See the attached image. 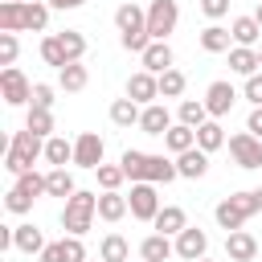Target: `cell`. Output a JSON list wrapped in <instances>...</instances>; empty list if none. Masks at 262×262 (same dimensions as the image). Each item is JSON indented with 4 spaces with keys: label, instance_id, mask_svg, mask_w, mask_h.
Wrapping results in <instances>:
<instances>
[{
    "label": "cell",
    "instance_id": "6da1fadb",
    "mask_svg": "<svg viewBox=\"0 0 262 262\" xmlns=\"http://www.w3.org/2000/svg\"><path fill=\"white\" fill-rule=\"evenodd\" d=\"M94 217H98V192H90V188H78L61 205V229L74 237H86L94 229Z\"/></svg>",
    "mask_w": 262,
    "mask_h": 262
},
{
    "label": "cell",
    "instance_id": "7a4b0ae2",
    "mask_svg": "<svg viewBox=\"0 0 262 262\" xmlns=\"http://www.w3.org/2000/svg\"><path fill=\"white\" fill-rule=\"evenodd\" d=\"M37 160H45V139L33 135L29 127H25V131H12L8 147H4V168H8L12 176H20V172H29Z\"/></svg>",
    "mask_w": 262,
    "mask_h": 262
},
{
    "label": "cell",
    "instance_id": "3957f363",
    "mask_svg": "<svg viewBox=\"0 0 262 262\" xmlns=\"http://www.w3.org/2000/svg\"><path fill=\"white\" fill-rule=\"evenodd\" d=\"M37 196H49V188H45V172L29 168V172H20V176L12 180V188L4 192V209H8L12 217H20V213H29V209H33V201H37Z\"/></svg>",
    "mask_w": 262,
    "mask_h": 262
},
{
    "label": "cell",
    "instance_id": "277c9868",
    "mask_svg": "<svg viewBox=\"0 0 262 262\" xmlns=\"http://www.w3.org/2000/svg\"><path fill=\"white\" fill-rule=\"evenodd\" d=\"M254 213H258L254 188H250V192H229V196H221V201H217V209H213V217H217V225H221L225 233L246 229V221H250Z\"/></svg>",
    "mask_w": 262,
    "mask_h": 262
},
{
    "label": "cell",
    "instance_id": "5b68a950",
    "mask_svg": "<svg viewBox=\"0 0 262 262\" xmlns=\"http://www.w3.org/2000/svg\"><path fill=\"white\" fill-rule=\"evenodd\" d=\"M176 25H180L176 0H151L147 4V33H151V41H168V33H176Z\"/></svg>",
    "mask_w": 262,
    "mask_h": 262
},
{
    "label": "cell",
    "instance_id": "8992f818",
    "mask_svg": "<svg viewBox=\"0 0 262 262\" xmlns=\"http://www.w3.org/2000/svg\"><path fill=\"white\" fill-rule=\"evenodd\" d=\"M0 98H4V106H29L33 102V82L16 66H4L0 70Z\"/></svg>",
    "mask_w": 262,
    "mask_h": 262
},
{
    "label": "cell",
    "instance_id": "52a82bcc",
    "mask_svg": "<svg viewBox=\"0 0 262 262\" xmlns=\"http://www.w3.org/2000/svg\"><path fill=\"white\" fill-rule=\"evenodd\" d=\"M225 147H229V156H233V164H237V168H246V172L262 168V139H258V135L237 131V135H229V139H225Z\"/></svg>",
    "mask_w": 262,
    "mask_h": 262
},
{
    "label": "cell",
    "instance_id": "ba28073f",
    "mask_svg": "<svg viewBox=\"0 0 262 262\" xmlns=\"http://www.w3.org/2000/svg\"><path fill=\"white\" fill-rule=\"evenodd\" d=\"M127 205H131V217H135V221H156V213L164 209V205H160V192H156L151 180H135Z\"/></svg>",
    "mask_w": 262,
    "mask_h": 262
},
{
    "label": "cell",
    "instance_id": "9c48e42d",
    "mask_svg": "<svg viewBox=\"0 0 262 262\" xmlns=\"http://www.w3.org/2000/svg\"><path fill=\"white\" fill-rule=\"evenodd\" d=\"M102 156H106V143H102L98 131H82V135L74 139V164H78V168L94 172V168L102 164Z\"/></svg>",
    "mask_w": 262,
    "mask_h": 262
},
{
    "label": "cell",
    "instance_id": "30bf717a",
    "mask_svg": "<svg viewBox=\"0 0 262 262\" xmlns=\"http://www.w3.org/2000/svg\"><path fill=\"white\" fill-rule=\"evenodd\" d=\"M172 242H176V258H184V262H196V258L209 254V233L201 225H184Z\"/></svg>",
    "mask_w": 262,
    "mask_h": 262
},
{
    "label": "cell",
    "instance_id": "8fae6325",
    "mask_svg": "<svg viewBox=\"0 0 262 262\" xmlns=\"http://www.w3.org/2000/svg\"><path fill=\"white\" fill-rule=\"evenodd\" d=\"M233 102H237V90H233V82H225V78L209 82V90H205V106H209V119H225V115L233 111Z\"/></svg>",
    "mask_w": 262,
    "mask_h": 262
},
{
    "label": "cell",
    "instance_id": "7c38bea8",
    "mask_svg": "<svg viewBox=\"0 0 262 262\" xmlns=\"http://www.w3.org/2000/svg\"><path fill=\"white\" fill-rule=\"evenodd\" d=\"M127 98H135L139 106L160 102V74H151V70H135V74L127 78Z\"/></svg>",
    "mask_w": 262,
    "mask_h": 262
},
{
    "label": "cell",
    "instance_id": "4fadbf2b",
    "mask_svg": "<svg viewBox=\"0 0 262 262\" xmlns=\"http://www.w3.org/2000/svg\"><path fill=\"white\" fill-rule=\"evenodd\" d=\"M225 258H229V262H254V258H258V237H254L250 229L225 233Z\"/></svg>",
    "mask_w": 262,
    "mask_h": 262
},
{
    "label": "cell",
    "instance_id": "5bb4252c",
    "mask_svg": "<svg viewBox=\"0 0 262 262\" xmlns=\"http://www.w3.org/2000/svg\"><path fill=\"white\" fill-rule=\"evenodd\" d=\"M115 29H119V37L123 33H147V8H139L135 0L119 4L115 8Z\"/></svg>",
    "mask_w": 262,
    "mask_h": 262
},
{
    "label": "cell",
    "instance_id": "9a60e30c",
    "mask_svg": "<svg viewBox=\"0 0 262 262\" xmlns=\"http://www.w3.org/2000/svg\"><path fill=\"white\" fill-rule=\"evenodd\" d=\"M196 41H201L205 53H229V49H233V33H229L225 25H217V20L205 25V29L196 33Z\"/></svg>",
    "mask_w": 262,
    "mask_h": 262
},
{
    "label": "cell",
    "instance_id": "2e32d148",
    "mask_svg": "<svg viewBox=\"0 0 262 262\" xmlns=\"http://www.w3.org/2000/svg\"><path fill=\"white\" fill-rule=\"evenodd\" d=\"M139 61H143V70L164 74V70H172V66H176V53H172V45H168V41H151V45L139 53Z\"/></svg>",
    "mask_w": 262,
    "mask_h": 262
},
{
    "label": "cell",
    "instance_id": "e0dca14e",
    "mask_svg": "<svg viewBox=\"0 0 262 262\" xmlns=\"http://www.w3.org/2000/svg\"><path fill=\"white\" fill-rule=\"evenodd\" d=\"M168 127H172V111H168L164 102H147L143 115H139V131H143V135H164Z\"/></svg>",
    "mask_w": 262,
    "mask_h": 262
},
{
    "label": "cell",
    "instance_id": "ac0fdd59",
    "mask_svg": "<svg viewBox=\"0 0 262 262\" xmlns=\"http://www.w3.org/2000/svg\"><path fill=\"white\" fill-rule=\"evenodd\" d=\"M176 254V242L168 237V233H147L143 242H139V258L143 262H168Z\"/></svg>",
    "mask_w": 262,
    "mask_h": 262
},
{
    "label": "cell",
    "instance_id": "d6986e66",
    "mask_svg": "<svg viewBox=\"0 0 262 262\" xmlns=\"http://www.w3.org/2000/svg\"><path fill=\"white\" fill-rule=\"evenodd\" d=\"M176 168H180L184 180H201V176L209 172V151H205V147H188V151L176 156Z\"/></svg>",
    "mask_w": 262,
    "mask_h": 262
},
{
    "label": "cell",
    "instance_id": "ffe728a7",
    "mask_svg": "<svg viewBox=\"0 0 262 262\" xmlns=\"http://www.w3.org/2000/svg\"><path fill=\"white\" fill-rule=\"evenodd\" d=\"M127 213H131V205H127V196H123V192H98V221L119 225Z\"/></svg>",
    "mask_w": 262,
    "mask_h": 262
},
{
    "label": "cell",
    "instance_id": "44dd1931",
    "mask_svg": "<svg viewBox=\"0 0 262 262\" xmlns=\"http://www.w3.org/2000/svg\"><path fill=\"white\" fill-rule=\"evenodd\" d=\"M12 237H16V250L20 254H41L49 242H45V233L33 225V221H20V225H12Z\"/></svg>",
    "mask_w": 262,
    "mask_h": 262
},
{
    "label": "cell",
    "instance_id": "7402d4cb",
    "mask_svg": "<svg viewBox=\"0 0 262 262\" xmlns=\"http://www.w3.org/2000/svg\"><path fill=\"white\" fill-rule=\"evenodd\" d=\"M229 70H233L237 78L258 74V70H262V66H258V49H254V45H233V49H229Z\"/></svg>",
    "mask_w": 262,
    "mask_h": 262
},
{
    "label": "cell",
    "instance_id": "603a6c76",
    "mask_svg": "<svg viewBox=\"0 0 262 262\" xmlns=\"http://www.w3.org/2000/svg\"><path fill=\"white\" fill-rule=\"evenodd\" d=\"M164 147L172 151V156H180V151H188V147H196V127H184V123H172L164 135Z\"/></svg>",
    "mask_w": 262,
    "mask_h": 262
},
{
    "label": "cell",
    "instance_id": "cb8c5ba5",
    "mask_svg": "<svg viewBox=\"0 0 262 262\" xmlns=\"http://www.w3.org/2000/svg\"><path fill=\"white\" fill-rule=\"evenodd\" d=\"M151 225H156V233H168V237H176V233L188 225V213H184L180 205H164V209L156 213V221H151Z\"/></svg>",
    "mask_w": 262,
    "mask_h": 262
},
{
    "label": "cell",
    "instance_id": "d4e9b609",
    "mask_svg": "<svg viewBox=\"0 0 262 262\" xmlns=\"http://www.w3.org/2000/svg\"><path fill=\"white\" fill-rule=\"evenodd\" d=\"M86 82H90V70H86L82 61H70V66H61V70H57V86H61L66 94L86 90Z\"/></svg>",
    "mask_w": 262,
    "mask_h": 262
},
{
    "label": "cell",
    "instance_id": "484cf974",
    "mask_svg": "<svg viewBox=\"0 0 262 262\" xmlns=\"http://www.w3.org/2000/svg\"><path fill=\"white\" fill-rule=\"evenodd\" d=\"M139 115H143V106L135 98H127V94L111 102V123L115 127H139Z\"/></svg>",
    "mask_w": 262,
    "mask_h": 262
},
{
    "label": "cell",
    "instance_id": "4316f807",
    "mask_svg": "<svg viewBox=\"0 0 262 262\" xmlns=\"http://www.w3.org/2000/svg\"><path fill=\"white\" fill-rule=\"evenodd\" d=\"M196 147H205L209 156L225 147V127H221V119H205V123L196 127Z\"/></svg>",
    "mask_w": 262,
    "mask_h": 262
},
{
    "label": "cell",
    "instance_id": "83f0119b",
    "mask_svg": "<svg viewBox=\"0 0 262 262\" xmlns=\"http://www.w3.org/2000/svg\"><path fill=\"white\" fill-rule=\"evenodd\" d=\"M45 188H49V196H61V201H70V196L78 192L70 168H49V172H45Z\"/></svg>",
    "mask_w": 262,
    "mask_h": 262
},
{
    "label": "cell",
    "instance_id": "f1b7e54d",
    "mask_svg": "<svg viewBox=\"0 0 262 262\" xmlns=\"http://www.w3.org/2000/svg\"><path fill=\"white\" fill-rule=\"evenodd\" d=\"M229 33H233V45H254V49H258L262 25H258L254 12H250V16H233V20H229Z\"/></svg>",
    "mask_w": 262,
    "mask_h": 262
},
{
    "label": "cell",
    "instance_id": "f546056e",
    "mask_svg": "<svg viewBox=\"0 0 262 262\" xmlns=\"http://www.w3.org/2000/svg\"><path fill=\"white\" fill-rule=\"evenodd\" d=\"M0 33H25V0H0Z\"/></svg>",
    "mask_w": 262,
    "mask_h": 262
},
{
    "label": "cell",
    "instance_id": "4dcf8cb0",
    "mask_svg": "<svg viewBox=\"0 0 262 262\" xmlns=\"http://www.w3.org/2000/svg\"><path fill=\"white\" fill-rule=\"evenodd\" d=\"M45 164H53V168L74 164V143H70L66 135H49V139H45Z\"/></svg>",
    "mask_w": 262,
    "mask_h": 262
},
{
    "label": "cell",
    "instance_id": "1f68e13d",
    "mask_svg": "<svg viewBox=\"0 0 262 262\" xmlns=\"http://www.w3.org/2000/svg\"><path fill=\"white\" fill-rule=\"evenodd\" d=\"M176 176H180L176 160H168V156H151V151H147V180H151V184H172Z\"/></svg>",
    "mask_w": 262,
    "mask_h": 262
},
{
    "label": "cell",
    "instance_id": "d6a6232c",
    "mask_svg": "<svg viewBox=\"0 0 262 262\" xmlns=\"http://www.w3.org/2000/svg\"><path fill=\"white\" fill-rule=\"evenodd\" d=\"M98 258H102V262H127V258H131V242H127L123 233H106V237L98 242Z\"/></svg>",
    "mask_w": 262,
    "mask_h": 262
},
{
    "label": "cell",
    "instance_id": "836d02e7",
    "mask_svg": "<svg viewBox=\"0 0 262 262\" xmlns=\"http://www.w3.org/2000/svg\"><path fill=\"white\" fill-rule=\"evenodd\" d=\"M205 119H209L205 98H180V106H176V123H184V127H201Z\"/></svg>",
    "mask_w": 262,
    "mask_h": 262
},
{
    "label": "cell",
    "instance_id": "e575fe53",
    "mask_svg": "<svg viewBox=\"0 0 262 262\" xmlns=\"http://www.w3.org/2000/svg\"><path fill=\"white\" fill-rule=\"evenodd\" d=\"M49 4H41V0H25V33H45L49 29Z\"/></svg>",
    "mask_w": 262,
    "mask_h": 262
},
{
    "label": "cell",
    "instance_id": "d590c367",
    "mask_svg": "<svg viewBox=\"0 0 262 262\" xmlns=\"http://www.w3.org/2000/svg\"><path fill=\"white\" fill-rule=\"evenodd\" d=\"M25 127H29L33 135L49 139V135H53V111H49V106H29V115H25Z\"/></svg>",
    "mask_w": 262,
    "mask_h": 262
},
{
    "label": "cell",
    "instance_id": "8d00e7d4",
    "mask_svg": "<svg viewBox=\"0 0 262 262\" xmlns=\"http://www.w3.org/2000/svg\"><path fill=\"white\" fill-rule=\"evenodd\" d=\"M119 164H123V172H127V180H131V184H135V180H147V151L127 147V151L119 156Z\"/></svg>",
    "mask_w": 262,
    "mask_h": 262
},
{
    "label": "cell",
    "instance_id": "74e56055",
    "mask_svg": "<svg viewBox=\"0 0 262 262\" xmlns=\"http://www.w3.org/2000/svg\"><path fill=\"white\" fill-rule=\"evenodd\" d=\"M184 90H188L184 70H176V66H172V70H164V74H160V98H180Z\"/></svg>",
    "mask_w": 262,
    "mask_h": 262
},
{
    "label": "cell",
    "instance_id": "f35d334b",
    "mask_svg": "<svg viewBox=\"0 0 262 262\" xmlns=\"http://www.w3.org/2000/svg\"><path fill=\"white\" fill-rule=\"evenodd\" d=\"M94 176H98V188H102V192H119V184L127 180L123 164H106V160H102V164L94 168Z\"/></svg>",
    "mask_w": 262,
    "mask_h": 262
},
{
    "label": "cell",
    "instance_id": "ab89813d",
    "mask_svg": "<svg viewBox=\"0 0 262 262\" xmlns=\"http://www.w3.org/2000/svg\"><path fill=\"white\" fill-rule=\"evenodd\" d=\"M41 61H45V66H53V70L70 66V61H66V49H61V37H57V33L41 37Z\"/></svg>",
    "mask_w": 262,
    "mask_h": 262
},
{
    "label": "cell",
    "instance_id": "60d3db41",
    "mask_svg": "<svg viewBox=\"0 0 262 262\" xmlns=\"http://www.w3.org/2000/svg\"><path fill=\"white\" fill-rule=\"evenodd\" d=\"M57 37H61L66 61H82V57H86V37H82L78 29H66V33H57Z\"/></svg>",
    "mask_w": 262,
    "mask_h": 262
},
{
    "label": "cell",
    "instance_id": "b9f144b4",
    "mask_svg": "<svg viewBox=\"0 0 262 262\" xmlns=\"http://www.w3.org/2000/svg\"><path fill=\"white\" fill-rule=\"evenodd\" d=\"M16 53H20L16 33H0V66H12V61H16Z\"/></svg>",
    "mask_w": 262,
    "mask_h": 262
},
{
    "label": "cell",
    "instance_id": "7bdbcfd3",
    "mask_svg": "<svg viewBox=\"0 0 262 262\" xmlns=\"http://www.w3.org/2000/svg\"><path fill=\"white\" fill-rule=\"evenodd\" d=\"M242 98H246L250 106H262V70L246 78V86H242Z\"/></svg>",
    "mask_w": 262,
    "mask_h": 262
},
{
    "label": "cell",
    "instance_id": "ee69618b",
    "mask_svg": "<svg viewBox=\"0 0 262 262\" xmlns=\"http://www.w3.org/2000/svg\"><path fill=\"white\" fill-rule=\"evenodd\" d=\"M53 94H57V90H53L49 82H33V102H29V106H49V111H53V102H57Z\"/></svg>",
    "mask_w": 262,
    "mask_h": 262
},
{
    "label": "cell",
    "instance_id": "f6af8a7d",
    "mask_svg": "<svg viewBox=\"0 0 262 262\" xmlns=\"http://www.w3.org/2000/svg\"><path fill=\"white\" fill-rule=\"evenodd\" d=\"M61 250H66V262H86V246H82V237L66 233V237H61Z\"/></svg>",
    "mask_w": 262,
    "mask_h": 262
},
{
    "label": "cell",
    "instance_id": "bcb514c9",
    "mask_svg": "<svg viewBox=\"0 0 262 262\" xmlns=\"http://www.w3.org/2000/svg\"><path fill=\"white\" fill-rule=\"evenodd\" d=\"M201 12H205L209 20H221V16L229 12V0H201Z\"/></svg>",
    "mask_w": 262,
    "mask_h": 262
},
{
    "label": "cell",
    "instance_id": "7dc6e473",
    "mask_svg": "<svg viewBox=\"0 0 262 262\" xmlns=\"http://www.w3.org/2000/svg\"><path fill=\"white\" fill-rule=\"evenodd\" d=\"M37 258H41V262H66V250H61V242H49Z\"/></svg>",
    "mask_w": 262,
    "mask_h": 262
},
{
    "label": "cell",
    "instance_id": "c3c4849f",
    "mask_svg": "<svg viewBox=\"0 0 262 262\" xmlns=\"http://www.w3.org/2000/svg\"><path fill=\"white\" fill-rule=\"evenodd\" d=\"M246 131H250V135H258V139H262V106H254V111H250V115H246Z\"/></svg>",
    "mask_w": 262,
    "mask_h": 262
},
{
    "label": "cell",
    "instance_id": "681fc988",
    "mask_svg": "<svg viewBox=\"0 0 262 262\" xmlns=\"http://www.w3.org/2000/svg\"><path fill=\"white\" fill-rule=\"evenodd\" d=\"M49 8H57V12H74V8H82L86 0H45Z\"/></svg>",
    "mask_w": 262,
    "mask_h": 262
},
{
    "label": "cell",
    "instance_id": "f907efd6",
    "mask_svg": "<svg viewBox=\"0 0 262 262\" xmlns=\"http://www.w3.org/2000/svg\"><path fill=\"white\" fill-rule=\"evenodd\" d=\"M254 201H258V213H262V188H254Z\"/></svg>",
    "mask_w": 262,
    "mask_h": 262
},
{
    "label": "cell",
    "instance_id": "816d5d0a",
    "mask_svg": "<svg viewBox=\"0 0 262 262\" xmlns=\"http://www.w3.org/2000/svg\"><path fill=\"white\" fill-rule=\"evenodd\" d=\"M254 20H258V25H262V4H258V8H254Z\"/></svg>",
    "mask_w": 262,
    "mask_h": 262
},
{
    "label": "cell",
    "instance_id": "f5cc1de1",
    "mask_svg": "<svg viewBox=\"0 0 262 262\" xmlns=\"http://www.w3.org/2000/svg\"><path fill=\"white\" fill-rule=\"evenodd\" d=\"M258 66H262V45H258Z\"/></svg>",
    "mask_w": 262,
    "mask_h": 262
},
{
    "label": "cell",
    "instance_id": "db71d44e",
    "mask_svg": "<svg viewBox=\"0 0 262 262\" xmlns=\"http://www.w3.org/2000/svg\"><path fill=\"white\" fill-rule=\"evenodd\" d=\"M86 262H102V258H86Z\"/></svg>",
    "mask_w": 262,
    "mask_h": 262
},
{
    "label": "cell",
    "instance_id": "11a10c76",
    "mask_svg": "<svg viewBox=\"0 0 262 262\" xmlns=\"http://www.w3.org/2000/svg\"><path fill=\"white\" fill-rule=\"evenodd\" d=\"M196 262H209V258H196Z\"/></svg>",
    "mask_w": 262,
    "mask_h": 262
}]
</instances>
